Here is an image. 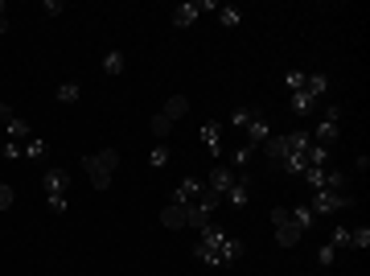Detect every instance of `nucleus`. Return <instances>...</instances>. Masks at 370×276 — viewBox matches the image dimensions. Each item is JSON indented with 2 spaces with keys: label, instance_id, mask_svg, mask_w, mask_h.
<instances>
[{
  "label": "nucleus",
  "instance_id": "f257e3e1",
  "mask_svg": "<svg viewBox=\"0 0 370 276\" xmlns=\"http://www.w3.org/2000/svg\"><path fill=\"white\" fill-rule=\"evenodd\" d=\"M82 169H86V178L91 185L103 194V190H111L115 182V169H120V149H99V153H86L82 157Z\"/></svg>",
  "mask_w": 370,
  "mask_h": 276
},
{
  "label": "nucleus",
  "instance_id": "f03ea898",
  "mask_svg": "<svg viewBox=\"0 0 370 276\" xmlns=\"http://www.w3.org/2000/svg\"><path fill=\"white\" fill-rule=\"evenodd\" d=\"M342 107H321V124L308 132L313 136V145H321V149H329V145H337V136H342Z\"/></svg>",
  "mask_w": 370,
  "mask_h": 276
},
{
  "label": "nucleus",
  "instance_id": "7ed1b4c3",
  "mask_svg": "<svg viewBox=\"0 0 370 276\" xmlns=\"http://www.w3.org/2000/svg\"><path fill=\"white\" fill-rule=\"evenodd\" d=\"M354 206V194H337V190H313L308 198V210L321 219V214H337V210H350Z\"/></svg>",
  "mask_w": 370,
  "mask_h": 276
},
{
  "label": "nucleus",
  "instance_id": "20e7f679",
  "mask_svg": "<svg viewBox=\"0 0 370 276\" xmlns=\"http://www.w3.org/2000/svg\"><path fill=\"white\" fill-rule=\"evenodd\" d=\"M251 194H255V178H251V174H234V185L222 194V206H230V210H243V206L251 202Z\"/></svg>",
  "mask_w": 370,
  "mask_h": 276
},
{
  "label": "nucleus",
  "instance_id": "39448f33",
  "mask_svg": "<svg viewBox=\"0 0 370 276\" xmlns=\"http://www.w3.org/2000/svg\"><path fill=\"white\" fill-rule=\"evenodd\" d=\"M0 124H4L8 140H21V145H25V140L33 136V128H29V124H25V120H21V116H17V111L8 107V103H0Z\"/></svg>",
  "mask_w": 370,
  "mask_h": 276
},
{
  "label": "nucleus",
  "instance_id": "423d86ee",
  "mask_svg": "<svg viewBox=\"0 0 370 276\" xmlns=\"http://www.w3.org/2000/svg\"><path fill=\"white\" fill-rule=\"evenodd\" d=\"M202 194H206V182H202V178H181L169 202H177V206H194V202H198Z\"/></svg>",
  "mask_w": 370,
  "mask_h": 276
},
{
  "label": "nucleus",
  "instance_id": "0eeeda50",
  "mask_svg": "<svg viewBox=\"0 0 370 276\" xmlns=\"http://www.w3.org/2000/svg\"><path fill=\"white\" fill-rule=\"evenodd\" d=\"M198 136H202V145H206L210 157H222V120H206Z\"/></svg>",
  "mask_w": 370,
  "mask_h": 276
},
{
  "label": "nucleus",
  "instance_id": "6e6552de",
  "mask_svg": "<svg viewBox=\"0 0 370 276\" xmlns=\"http://www.w3.org/2000/svg\"><path fill=\"white\" fill-rule=\"evenodd\" d=\"M243 136H247L243 145H251V149H259V145H263V140L272 136V128H268V120H263V111H255V120H251V124L243 128Z\"/></svg>",
  "mask_w": 370,
  "mask_h": 276
},
{
  "label": "nucleus",
  "instance_id": "1a4fd4ad",
  "mask_svg": "<svg viewBox=\"0 0 370 276\" xmlns=\"http://www.w3.org/2000/svg\"><path fill=\"white\" fill-rule=\"evenodd\" d=\"M66 190H71L66 169H58V165H54V169H46V174H41V194H46V198H50V194H66Z\"/></svg>",
  "mask_w": 370,
  "mask_h": 276
},
{
  "label": "nucleus",
  "instance_id": "9d476101",
  "mask_svg": "<svg viewBox=\"0 0 370 276\" xmlns=\"http://www.w3.org/2000/svg\"><path fill=\"white\" fill-rule=\"evenodd\" d=\"M202 182H206L210 194H219V198H222V194L234 185V174H230V165H214V169H210V178H202Z\"/></svg>",
  "mask_w": 370,
  "mask_h": 276
},
{
  "label": "nucleus",
  "instance_id": "9b49d317",
  "mask_svg": "<svg viewBox=\"0 0 370 276\" xmlns=\"http://www.w3.org/2000/svg\"><path fill=\"white\" fill-rule=\"evenodd\" d=\"M259 153H263V157H268L272 165H280V161L288 157V145H284V132H272V136H268V140L259 145Z\"/></svg>",
  "mask_w": 370,
  "mask_h": 276
},
{
  "label": "nucleus",
  "instance_id": "f8f14e48",
  "mask_svg": "<svg viewBox=\"0 0 370 276\" xmlns=\"http://www.w3.org/2000/svg\"><path fill=\"white\" fill-rule=\"evenodd\" d=\"M198 17H202L198 0H185V4H177V8H173V29H189Z\"/></svg>",
  "mask_w": 370,
  "mask_h": 276
},
{
  "label": "nucleus",
  "instance_id": "ddd939ff",
  "mask_svg": "<svg viewBox=\"0 0 370 276\" xmlns=\"http://www.w3.org/2000/svg\"><path fill=\"white\" fill-rule=\"evenodd\" d=\"M272 231H276V248H296V243L304 239V235H300V227H296L293 219H284V223H276Z\"/></svg>",
  "mask_w": 370,
  "mask_h": 276
},
{
  "label": "nucleus",
  "instance_id": "4468645a",
  "mask_svg": "<svg viewBox=\"0 0 370 276\" xmlns=\"http://www.w3.org/2000/svg\"><path fill=\"white\" fill-rule=\"evenodd\" d=\"M255 153H259V149H251V145H239V149L230 153V174H251V161H255Z\"/></svg>",
  "mask_w": 370,
  "mask_h": 276
},
{
  "label": "nucleus",
  "instance_id": "2eb2a0df",
  "mask_svg": "<svg viewBox=\"0 0 370 276\" xmlns=\"http://www.w3.org/2000/svg\"><path fill=\"white\" fill-rule=\"evenodd\" d=\"M160 227H165V231H185V206L169 202V206L160 210Z\"/></svg>",
  "mask_w": 370,
  "mask_h": 276
},
{
  "label": "nucleus",
  "instance_id": "dca6fc26",
  "mask_svg": "<svg viewBox=\"0 0 370 276\" xmlns=\"http://www.w3.org/2000/svg\"><path fill=\"white\" fill-rule=\"evenodd\" d=\"M214 223V210H206L202 202H194V206H185V227H194V231H202V227H210Z\"/></svg>",
  "mask_w": 370,
  "mask_h": 276
},
{
  "label": "nucleus",
  "instance_id": "f3484780",
  "mask_svg": "<svg viewBox=\"0 0 370 276\" xmlns=\"http://www.w3.org/2000/svg\"><path fill=\"white\" fill-rule=\"evenodd\" d=\"M288 219H293L296 227H300V235H308V231L317 227V214L308 210V202H300V206H288Z\"/></svg>",
  "mask_w": 370,
  "mask_h": 276
},
{
  "label": "nucleus",
  "instance_id": "a211bd4d",
  "mask_svg": "<svg viewBox=\"0 0 370 276\" xmlns=\"http://www.w3.org/2000/svg\"><path fill=\"white\" fill-rule=\"evenodd\" d=\"M124 66H128V54H124V50H107V54H103V75H107V79H120Z\"/></svg>",
  "mask_w": 370,
  "mask_h": 276
},
{
  "label": "nucleus",
  "instance_id": "6ab92c4d",
  "mask_svg": "<svg viewBox=\"0 0 370 276\" xmlns=\"http://www.w3.org/2000/svg\"><path fill=\"white\" fill-rule=\"evenodd\" d=\"M185 111H189V99H185V95H169V99H165V107H160V116H165L169 124H177Z\"/></svg>",
  "mask_w": 370,
  "mask_h": 276
},
{
  "label": "nucleus",
  "instance_id": "aec40b11",
  "mask_svg": "<svg viewBox=\"0 0 370 276\" xmlns=\"http://www.w3.org/2000/svg\"><path fill=\"white\" fill-rule=\"evenodd\" d=\"M325 91H329V75H321V71L304 75V95H313V99L321 103V99H325Z\"/></svg>",
  "mask_w": 370,
  "mask_h": 276
},
{
  "label": "nucleus",
  "instance_id": "412c9836",
  "mask_svg": "<svg viewBox=\"0 0 370 276\" xmlns=\"http://www.w3.org/2000/svg\"><path fill=\"white\" fill-rule=\"evenodd\" d=\"M288 107H293L296 116H313V111H317L321 103H317L313 95H304V91H293V95H288Z\"/></svg>",
  "mask_w": 370,
  "mask_h": 276
},
{
  "label": "nucleus",
  "instance_id": "4be33fe9",
  "mask_svg": "<svg viewBox=\"0 0 370 276\" xmlns=\"http://www.w3.org/2000/svg\"><path fill=\"white\" fill-rule=\"evenodd\" d=\"M21 149H25V161H41V157L50 153V145H46L41 136H29V140H25Z\"/></svg>",
  "mask_w": 370,
  "mask_h": 276
},
{
  "label": "nucleus",
  "instance_id": "5701e85b",
  "mask_svg": "<svg viewBox=\"0 0 370 276\" xmlns=\"http://www.w3.org/2000/svg\"><path fill=\"white\" fill-rule=\"evenodd\" d=\"M169 157H173V153H169V145L160 140V145H152V153H148V165H152V169H165V165H169Z\"/></svg>",
  "mask_w": 370,
  "mask_h": 276
},
{
  "label": "nucleus",
  "instance_id": "b1692460",
  "mask_svg": "<svg viewBox=\"0 0 370 276\" xmlns=\"http://www.w3.org/2000/svg\"><path fill=\"white\" fill-rule=\"evenodd\" d=\"M239 21H243V12H239L234 4H222V8H219V25H222V29H234Z\"/></svg>",
  "mask_w": 370,
  "mask_h": 276
},
{
  "label": "nucleus",
  "instance_id": "393cba45",
  "mask_svg": "<svg viewBox=\"0 0 370 276\" xmlns=\"http://www.w3.org/2000/svg\"><path fill=\"white\" fill-rule=\"evenodd\" d=\"M346 182H350V178H346L342 169H325V185H321V190H337V194H346Z\"/></svg>",
  "mask_w": 370,
  "mask_h": 276
},
{
  "label": "nucleus",
  "instance_id": "a878e982",
  "mask_svg": "<svg viewBox=\"0 0 370 276\" xmlns=\"http://www.w3.org/2000/svg\"><path fill=\"white\" fill-rule=\"evenodd\" d=\"M350 248H358V252L370 248V227L367 223H362V227H350Z\"/></svg>",
  "mask_w": 370,
  "mask_h": 276
},
{
  "label": "nucleus",
  "instance_id": "bb28decb",
  "mask_svg": "<svg viewBox=\"0 0 370 276\" xmlns=\"http://www.w3.org/2000/svg\"><path fill=\"white\" fill-rule=\"evenodd\" d=\"M54 99H58V103H78V99H82V87H78V83H62V87L54 91Z\"/></svg>",
  "mask_w": 370,
  "mask_h": 276
},
{
  "label": "nucleus",
  "instance_id": "cd10ccee",
  "mask_svg": "<svg viewBox=\"0 0 370 276\" xmlns=\"http://www.w3.org/2000/svg\"><path fill=\"white\" fill-rule=\"evenodd\" d=\"M0 157H4V161H12V165H17V161H25L21 140H4V145H0Z\"/></svg>",
  "mask_w": 370,
  "mask_h": 276
},
{
  "label": "nucleus",
  "instance_id": "c85d7f7f",
  "mask_svg": "<svg viewBox=\"0 0 370 276\" xmlns=\"http://www.w3.org/2000/svg\"><path fill=\"white\" fill-rule=\"evenodd\" d=\"M148 128H152V136H156V140H169V132H173V124H169L160 111L152 116V124H148Z\"/></svg>",
  "mask_w": 370,
  "mask_h": 276
},
{
  "label": "nucleus",
  "instance_id": "c756f323",
  "mask_svg": "<svg viewBox=\"0 0 370 276\" xmlns=\"http://www.w3.org/2000/svg\"><path fill=\"white\" fill-rule=\"evenodd\" d=\"M255 111H259V107H239V111H230V124H234V128H247V124L255 120Z\"/></svg>",
  "mask_w": 370,
  "mask_h": 276
},
{
  "label": "nucleus",
  "instance_id": "7c9ffc66",
  "mask_svg": "<svg viewBox=\"0 0 370 276\" xmlns=\"http://www.w3.org/2000/svg\"><path fill=\"white\" fill-rule=\"evenodd\" d=\"M300 182H308V190H321V185H325V169H313V165H308V169L300 174Z\"/></svg>",
  "mask_w": 370,
  "mask_h": 276
},
{
  "label": "nucleus",
  "instance_id": "2f4dec72",
  "mask_svg": "<svg viewBox=\"0 0 370 276\" xmlns=\"http://www.w3.org/2000/svg\"><path fill=\"white\" fill-rule=\"evenodd\" d=\"M329 243H333L337 252H342V248H350V227H346V223H342V227H333V235H329Z\"/></svg>",
  "mask_w": 370,
  "mask_h": 276
},
{
  "label": "nucleus",
  "instance_id": "473e14b6",
  "mask_svg": "<svg viewBox=\"0 0 370 276\" xmlns=\"http://www.w3.org/2000/svg\"><path fill=\"white\" fill-rule=\"evenodd\" d=\"M333 260H337V248H333V243H321V248H317V264H321V268H329Z\"/></svg>",
  "mask_w": 370,
  "mask_h": 276
},
{
  "label": "nucleus",
  "instance_id": "72a5a7b5",
  "mask_svg": "<svg viewBox=\"0 0 370 276\" xmlns=\"http://www.w3.org/2000/svg\"><path fill=\"white\" fill-rule=\"evenodd\" d=\"M284 91H288V95L304 91V71H288V75H284Z\"/></svg>",
  "mask_w": 370,
  "mask_h": 276
},
{
  "label": "nucleus",
  "instance_id": "f704fd0d",
  "mask_svg": "<svg viewBox=\"0 0 370 276\" xmlns=\"http://www.w3.org/2000/svg\"><path fill=\"white\" fill-rule=\"evenodd\" d=\"M46 206H50L54 214H66V194H50V198H46Z\"/></svg>",
  "mask_w": 370,
  "mask_h": 276
},
{
  "label": "nucleus",
  "instance_id": "c9c22d12",
  "mask_svg": "<svg viewBox=\"0 0 370 276\" xmlns=\"http://www.w3.org/2000/svg\"><path fill=\"white\" fill-rule=\"evenodd\" d=\"M12 202H17V190H12V185H4V182H0V210H8Z\"/></svg>",
  "mask_w": 370,
  "mask_h": 276
},
{
  "label": "nucleus",
  "instance_id": "e433bc0d",
  "mask_svg": "<svg viewBox=\"0 0 370 276\" xmlns=\"http://www.w3.org/2000/svg\"><path fill=\"white\" fill-rule=\"evenodd\" d=\"M41 12H46V17H58V12H62V0H46Z\"/></svg>",
  "mask_w": 370,
  "mask_h": 276
},
{
  "label": "nucleus",
  "instance_id": "4c0bfd02",
  "mask_svg": "<svg viewBox=\"0 0 370 276\" xmlns=\"http://www.w3.org/2000/svg\"><path fill=\"white\" fill-rule=\"evenodd\" d=\"M284 219H288V206H276V210H272V227H276V223H284Z\"/></svg>",
  "mask_w": 370,
  "mask_h": 276
},
{
  "label": "nucleus",
  "instance_id": "58836bf2",
  "mask_svg": "<svg viewBox=\"0 0 370 276\" xmlns=\"http://www.w3.org/2000/svg\"><path fill=\"white\" fill-rule=\"evenodd\" d=\"M4 33H8V17H0V37H4Z\"/></svg>",
  "mask_w": 370,
  "mask_h": 276
},
{
  "label": "nucleus",
  "instance_id": "ea45409f",
  "mask_svg": "<svg viewBox=\"0 0 370 276\" xmlns=\"http://www.w3.org/2000/svg\"><path fill=\"white\" fill-rule=\"evenodd\" d=\"M0 17H4V0H0Z\"/></svg>",
  "mask_w": 370,
  "mask_h": 276
}]
</instances>
